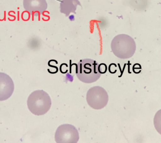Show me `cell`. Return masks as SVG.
<instances>
[{
    "mask_svg": "<svg viewBox=\"0 0 161 143\" xmlns=\"http://www.w3.org/2000/svg\"><path fill=\"white\" fill-rule=\"evenodd\" d=\"M51 100L48 94L42 90L31 93L28 98L27 105L29 110L34 115H45L50 110Z\"/></svg>",
    "mask_w": 161,
    "mask_h": 143,
    "instance_id": "3957f363",
    "label": "cell"
},
{
    "mask_svg": "<svg viewBox=\"0 0 161 143\" xmlns=\"http://www.w3.org/2000/svg\"><path fill=\"white\" fill-rule=\"evenodd\" d=\"M23 6L25 10L36 17L42 14L47 8L46 0H24Z\"/></svg>",
    "mask_w": 161,
    "mask_h": 143,
    "instance_id": "52a82bcc",
    "label": "cell"
},
{
    "mask_svg": "<svg viewBox=\"0 0 161 143\" xmlns=\"http://www.w3.org/2000/svg\"><path fill=\"white\" fill-rule=\"evenodd\" d=\"M14 90V85L11 78L7 74L0 72V101L9 98Z\"/></svg>",
    "mask_w": 161,
    "mask_h": 143,
    "instance_id": "8992f818",
    "label": "cell"
},
{
    "mask_svg": "<svg viewBox=\"0 0 161 143\" xmlns=\"http://www.w3.org/2000/svg\"><path fill=\"white\" fill-rule=\"evenodd\" d=\"M111 47L113 53L117 57L123 59L132 57L136 51L134 39L125 34L116 36L112 41Z\"/></svg>",
    "mask_w": 161,
    "mask_h": 143,
    "instance_id": "6da1fadb",
    "label": "cell"
},
{
    "mask_svg": "<svg viewBox=\"0 0 161 143\" xmlns=\"http://www.w3.org/2000/svg\"><path fill=\"white\" fill-rule=\"evenodd\" d=\"M55 139L57 143H76L79 139V132L74 125L63 124L57 129Z\"/></svg>",
    "mask_w": 161,
    "mask_h": 143,
    "instance_id": "5b68a950",
    "label": "cell"
},
{
    "mask_svg": "<svg viewBox=\"0 0 161 143\" xmlns=\"http://www.w3.org/2000/svg\"><path fill=\"white\" fill-rule=\"evenodd\" d=\"M81 5L79 0H62L60 3V12L65 15L66 17H69L70 13L76 14L77 6Z\"/></svg>",
    "mask_w": 161,
    "mask_h": 143,
    "instance_id": "ba28073f",
    "label": "cell"
},
{
    "mask_svg": "<svg viewBox=\"0 0 161 143\" xmlns=\"http://www.w3.org/2000/svg\"><path fill=\"white\" fill-rule=\"evenodd\" d=\"M99 64L91 59L80 60L76 66V75L80 81L84 83H92L100 78L101 74L99 70Z\"/></svg>",
    "mask_w": 161,
    "mask_h": 143,
    "instance_id": "7a4b0ae2",
    "label": "cell"
},
{
    "mask_svg": "<svg viewBox=\"0 0 161 143\" xmlns=\"http://www.w3.org/2000/svg\"><path fill=\"white\" fill-rule=\"evenodd\" d=\"M86 100L91 107L95 110H101L106 106L109 96L105 89L100 86H95L88 90Z\"/></svg>",
    "mask_w": 161,
    "mask_h": 143,
    "instance_id": "277c9868",
    "label": "cell"
}]
</instances>
